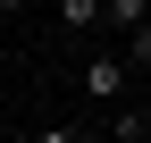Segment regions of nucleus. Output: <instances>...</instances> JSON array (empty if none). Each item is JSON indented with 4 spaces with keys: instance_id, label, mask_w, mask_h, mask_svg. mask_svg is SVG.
<instances>
[{
    "instance_id": "obj_1",
    "label": "nucleus",
    "mask_w": 151,
    "mask_h": 143,
    "mask_svg": "<svg viewBox=\"0 0 151 143\" xmlns=\"http://www.w3.org/2000/svg\"><path fill=\"white\" fill-rule=\"evenodd\" d=\"M126 67H134V59H118V51H101V59H84V101H101V110H109V101L126 93Z\"/></svg>"
},
{
    "instance_id": "obj_2",
    "label": "nucleus",
    "mask_w": 151,
    "mask_h": 143,
    "mask_svg": "<svg viewBox=\"0 0 151 143\" xmlns=\"http://www.w3.org/2000/svg\"><path fill=\"white\" fill-rule=\"evenodd\" d=\"M101 17H109L118 34H134V25H151V0H101Z\"/></svg>"
},
{
    "instance_id": "obj_3",
    "label": "nucleus",
    "mask_w": 151,
    "mask_h": 143,
    "mask_svg": "<svg viewBox=\"0 0 151 143\" xmlns=\"http://www.w3.org/2000/svg\"><path fill=\"white\" fill-rule=\"evenodd\" d=\"M59 17H67L76 34H84V25H101V0H59Z\"/></svg>"
},
{
    "instance_id": "obj_4",
    "label": "nucleus",
    "mask_w": 151,
    "mask_h": 143,
    "mask_svg": "<svg viewBox=\"0 0 151 143\" xmlns=\"http://www.w3.org/2000/svg\"><path fill=\"white\" fill-rule=\"evenodd\" d=\"M126 59H134V67H151V25H134V34H126Z\"/></svg>"
},
{
    "instance_id": "obj_5",
    "label": "nucleus",
    "mask_w": 151,
    "mask_h": 143,
    "mask_svg": "<svg viewBox=\"0 0 151 143\" xmlns=\"http://www.w3.org/2000/svg\"><path fill=\"white\" fill-rule=\"evenodd\" d=\"M0 9H9V17H17V9H25V0H0Z\"/></svg>"
}]
</instances>
